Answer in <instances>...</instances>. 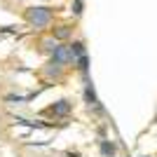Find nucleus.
Instances as JSON below:
<instances>
[{
	"label": "nucleus",
	"mask_w": 157,
	"mask_h": 157,
	"mask_svg": "<svg viewBox=\"0 0 157 157\" xmlns=\"http://www.w3.org/2000/svg\"><path fill=\"white\" fill-rule=\"evenodd\" d=\"M68 110H71V105L66 103V101H59V105H54V108H52L54 115H66Z\"/></svg>",
	"instance_id": "nucleus-2"
},
{
	"label": "nucleus",
	"mask_w": 157,
	"mask_h": 157,
	"mask_svg": "<svg viewBox=\"0 0 157 157\" xmlns=\"http://www.w3.org/2000/svg\"><path fill=\"white\" fill-rule=\"evenodd\" d=\"M31 21L38 24V26H42V24L49 21V12H31Z\"/></svg>",
	"instance_id": "nucleus-1"
}]
</instances>
